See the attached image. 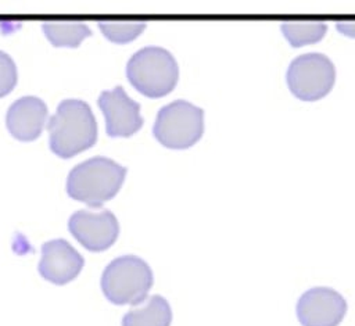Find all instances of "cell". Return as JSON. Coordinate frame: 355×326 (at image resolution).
<instances>
[{
	"label": "cell",
	"mask_w": 355,
	"mask_h": 326,
	"mask_svg": "<svg viewBox=\"0 0 355 326\" xmlns=\"http://www.w3.org/2000/svg\"><path fill=\"white\" fill-rule=\"evenodd\" d=\"M98 28L104 33V36L114 43H128L136 39L146 24L143 21H100Z\"/></svg>",
	"instance_id": "cell-15"
},
{
	"label": "cell",
	"mask_w": 355,
	"mask_h": 326,
	"mask_svg": "<svg viewBox=\"0 0 355 326\" xmlns=\"http://www.w3.org/2000/svg\"><path fill=\"white\" fill-rule=\"evenodd\" d=\"M302 326H338L347 314L345 298L330 287H312L297 302Z\"/></svg>",
	"instance_id": "cell-7"
},
{
	"label": "cell",
	"mask_w": 355,
	"mask_h": 326,
	"mask_svg": "<svg viewBox=\"0 0 355 326\" xmlns=\"http://www.w3.org/2000/svg\"><path fill=\"white\" fill-rule=\"evenodd\" d=\"M336 28L348 37H355V21H338Z\"/></svg>",
	"instance_id": "cell-17"
},
{
	"label": "cell",
	"mask_w": 355,
	"mask_h": 326,
	"mask_svg": "<svg viewBox=\"0 0 355 326\" xmlns=\"http://www.w3.org/2000/svg\"><path fill=\"white\" fill-rule=\"evenodd\" d=\"M172 309L158 294L146 298L139 308L130 309L122 318V326H171Z\"/></svg>",
	"instance_id": "cell-12"
},
{
	"label": "cell",
	"mask_w": 355,
	"mask_h": 326,
	"mask_svg": "<svg viewBox=\"0 0 355 326\" xmlns=\"http://www.w3.org/2000/svg\"><path fill=\"white\" fill-rule=\"evenodd\" d=\"M50 148L61 158H69L97 140V122L83 100H62L47 123Z\"/></svg>",
	"instance_id": "cell-1"
},
{
	"label": "cell",
	"mask_w": 355,
	"mask_h": 326,
	"mask_svg": "<svg viewBox=\"0 0 355 326\" xmlns=\"http://www.w3.org/2000/svg\"><path fill=\"white\" fill-rule=\"evenodd\" d=\"M98 107L105 117V130L111 137L132 136L141 125L140 104L132 100L122 86L104 90L98 97Z\"/></svg>",
	"instance_id": "cell-9"
},
{
	"label": "cell",
	"mask_w": 355,
	"mask_h": 326,
	"mask_svg": "<svg viewBox=\"0 0 355 326\" xmlns=\"http://www.w3.org/2000/svg\"><path fill=\"white\" fill-rule=\"evenodd\" d=\"M126 76L132 86L147 97H162L178 83L179 67L175 57L159 46H147L136 51L126 64Z\"/></svg>",
	"instance_id": "cell-3"
},
{
	"label": "cell",
	"mask_w": 355,
	"mask_h": 326,
	"mask_svg": "<svg viewBox=\"0 0 355 326\" xmlns=\"http://www.w3.org/2000/svg\"><path fill=\"white\" fill-rule=\"evenodd\" d=\"M42 29L46 37L57 47L60 46L76 47L85 37L92 35V31L86 24L75 22V21L44 22L42 25Z\"/></svg>",
	"instance_id": "cell-13"
},
{
	"label": "cell",
	"mask_w": 355,
	"mask_h": 326,
	"mask_svg": "<svg viewBox=\"0 0 355 326\" xmlns=\"http://www.w3.org/2000/svg\"><path fill=\"white\" fill-rule=\"evenodd\" d=\"M334 80V64L322 53L301 54L291 61L287 69L288 89L302 101H316L324 97Z\"/></svg>",
	"instance_id": "cell-6"
},
{
	"label": "cell",
	"mask_w": 355,
	"mask_h": 326,
	"mask_svg": "<svg viewBox=\"0 0 355 326\" xmlns=\"http://www.w3.org/2000/svg\"><path fill=\"white\" fill-rule=\"evenodd\" d=\"M17 83V67L12 58L0 50V97L8 94Z\"/></svg>",
	"instance_id": "cell-16"
},
{
	"label": "cell",
	"mask_w": 355,
	"mask_h": 326,
	"mask_svg": "<svg viewBox=\"0 0 355 326\" xmlns=\"http://www.w3.org/2000/svg\"><path fill=\"white\" fill-rule=\"evenodd\" d=\"M68 228L73 237L90 251L107 250L115 243L119 233L118 219L108 209L76 211L71 215Z\"/></svg>",
	"instance_id": "cell-8"
},
{
	"label": "cell",
	"mask_w": 355,
	"mask_h": 326,
	"mask_svg": "<svg viewBox=\"0 0 355 326\" xmlns=\"http://www.w3.org/2000/svg\"><path fill=\"white\" fill-rule=\"evenodd\" d=\"M204 132V111L186 101L176 100L164 105L153 128L155 139L168 148H189Z\"/></svg>",
	"instance_id": "cell-5"
},
{
	"label": "cell",
	"mask_w": 355,
	"mask_h": 326,
	"mask_svg": "<svg viewBox=\"0 0 355 326\" xmlns=\"http://www.w3.org/2000/svg\"><path fill=\"white\" fill-rule=\"evenodd\" d=\"M126 168L107 157H93L75 165L67 178V193L90 207H100L121 189Z\"/></svg>",
	"instance_id": "cell-2"
},
{
	"label": "cell",
	"mask_w": 355,
	"mask_h": 326,
	"mask_svg": "<svg viewBox=\"0 0 355 326\" xmlns=\"http://www.w3.org/2000/svg\"><path fill=\"white\" fill-rule=\"evenodd\" d=\"M47 105L35 96H24L15 100L7 111L6 123L8 132L18 140L36 139L46 123Z\"/></svg>",
	"instance_id": "cell-11"
},
{
	"label": "cell",
	"mask_w": 355,
	"mask_h": 326,
	"mask_svg": "<svg viewBox=\"0 0 355 326\" xmlns=\"http://www.w3.org/2000/svg\"><path fill=\"white\" fill-rule=\"evenodd\" d=\"M150 265L136 255H122L111 261L103 272L104 295L118 305H140L153 286Z\"/></svg>",
	"instance_id": "cell-4"
},
{
	"label": "cell",
	"mask_w": 355,
	"mask_h": 326,
	"mask_svg": "<svg viewBox=\"0 0 355 326\" xmlns=\"http://www.w3.org/2000/svg\"><path fill=\"white\" fill-rule=\"evenodd\" d=\"M327 31L322 21H293L282 24V32L293 47L319 42Z\"/></svg>",
	"instance_id": "cell-14"
},
{
	"label": "cell",
	"mask_w": 355,
	"mask_h": 326,
	"mask_svg": "<svg viewBox=\"0 0 355 326\" xmlns=\"http://www.w3.org/2000/svg\"><path fill=\"white\" fill-rule=\"evenodd\" d=\"M83 264V257L67 240L55 239L42 246L39 272L51 283L65 284L71 282L79 275Z\"/></svg>",
	"instance_id": "cell-10"
}]
</instances>
